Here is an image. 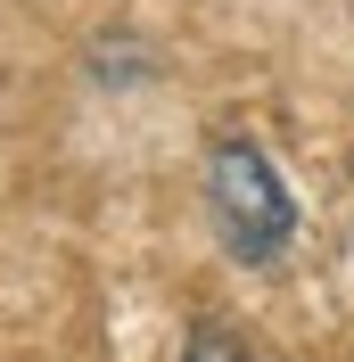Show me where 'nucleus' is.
I'll return each mask as SVG.
<instances>
[{"label": "nucleus", "mask_w": 354, "mask_h": 362, "mask_svg": "<svg viewBox=\"0 0 354 362\" xmlns=\"http://www.w3.org/2000/svg\"><path fill=\"white\" fill-rule=\"evenodd\" d=\"M198 189H206V223H215V239H222L231 264L272 272L288 255V239H297V198H288L280 165H272L247 132H215L206 140Z\"/></svg>", "instance_id": "f257e3e1"}, {"label": "nucleus", "mask_w": 354, "mask_h": 362, "mask_svg": "<svg viewBox=\"0 0 354 362\" xmlns=\"http://www.w3.org/2000/svg\"><path fill=\"white\" fill-rule=\"evenodd\" d=\"M181 362H247V346L222 329V321H198L190 329V346H181Z\"/></svg>", "instance_id": "f03ea898"}]
</instances>
